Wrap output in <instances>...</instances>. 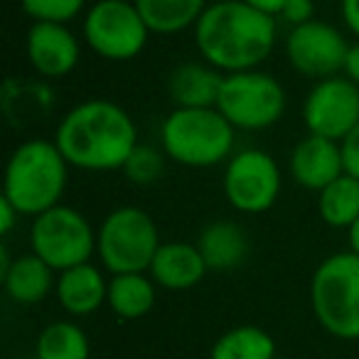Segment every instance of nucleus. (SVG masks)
Here are the masks:
<instances>
[{
    "instance_id": "nucleus-22",
    "label": "nucleus",
    "mask_w": 359,
    "mask_h": 359,
    "mask_svg": "<svg viewBox=\"0 0 359 359\" xmlns=\"http://www.w3.org/2000/svg\"><path fill=\"white\" fill-rule=\"evenodd\" d=\"M318 215L332 229H349L359 219V180L344 172L318 192Z\"/></svg>"
},
{
    "instance_id": "nucleus-32",
    "label": "nucleus",
    "mask_w": 359,
    "mask_h": 359,
    "mask_svg": "<svg viewBox=\"0 0 359 359\" xmlns=\"http://www.w3.org/2000/svg\"><path fill=\"white\" fill-rule=\"evenodd\" d=\"M244 3H249L251 8H256V11L266 13V15H273L278 18V13L283 11L285 0H244Z\"/></svg>"
},
{
    "instance_id": "nucleus-20",
    "label": "nucleus",
    "mask_w": 359,
    "mask_h": 359,
    "mask_svg": "<svg viewBox=\"0 0 359 359\" xmlns=\"http://www.w3.org/2000/svg\"><path fill=\"white\" fill-rule=\"evenodd\" d=\"M158 283L150 273H116L109 280V298L106 305L121 320L145 318L155 308Z\"/></svg>"
},
{
    "instance_id": "nucleus-21",
    "label": "nucleus",
    "mask_w": 359,
    "mask_h": 359,
    "mask_svg": "<svg viewBox=\"0 0 359 359\" xmlns=\"http://www.w3.org/2000/svg\"><path fill=\"white\" fill-rule=\"evenodd\" d=\"M143 15L150 32L175 35L187 27H195L202 13L207 11V0H133Z\"/></svg>"
},
{
    "instance_id": "nucleus-29",
    "label": "nucleus",
    "mask_w": 359,
    "mask_h": 359,
    "mask_svg": "<svg viewBox=\"0 0 359 359\" xmlns=\"http://www.w3.org/2000/svg\"><path fill=\"white\" fill-rule=\"evenodd\" d=\"M20 212L13 207V202L8 197H0V234L8 236L13 229H15L18 219H20Z\"/></svg>"
},
{
    "instance_id": "nucleus-5",
    "label": "nucleus",
    "mask_w": 359,
    "mask_h": 359,
    "mask_svg": "<svg viewBox=\"0 0 359 359\" xmlns=\"http://www.w3.org/2000/svg\"><path fill=\"white\" fill-rule=\"evenodd\" d=\"M310 305L318 325L337 339H359V256L339 251L315 269Z\"/></svg>"
},
{
    "instance_id": "nucleus-30",
    "label": "nucleus",
    "mask_w": 359,
    "mask_h": 359,
    "mask_svg": "<svg viewBox=\"0 0 359 359\" xmlns=\"http://www.w3.org/2000/svg\"><path fill=\"white\" fill-rule=\"evenodd\" d=\"M342 20L347 30L359 40V0H342Z\"/></svg>"
},
{
    "instance_id": "nucleus-16",
    "label": "nucleus",
    "mask_w": 359,
    "mask_h": 359,
    "mask_svg": "<svg viewBox=\"0 0 359 359\" xmlns=\"http://www.w3.org/2000/svg\"><path fill=\"white\" fill-rule=\"evenodd\" d=\"M224 72L207 62H182L168 76V94L175 109H217Z\"/></svg>"
},
{
    "instance_id": "nucleus-8",
    "label": "nucleus",
    "mask_w": 359,
    "mask_h": 359,
    "mask_svg": "<svg viewBox=\"0 0 359 359\" xmlns=\"http://www.w3.org/2000/svg\"><path fill=\"white\" fill-rule=\"evenodd\" d=\"M30 249L60 273L89 264L96 254V231L79 210L57 205L32 217Z\"/></svg>"
},
{
    "instance_id": "nucleus-18",
    "label": "nucleus",
    "mask_w": 359,
    "mask_h": 359,
    "mask_svg": "<svg viewBox=\"0 0 359 359\" xmlns=\"http://www.w3.org/2000/svg\"><path fill=\"white\" fill-rule=\"evenodd\" d=\"M57 271L47 261H42L35 251L20 254L13 259L11 269L0 276L8 298L20 305H37L57 288Z\"/></svg>"
},
{
    "instance_id": "nucleus-27",
    "label": "nucleus",
    "mask_w": 359,
    "mask_h": 359,
    "mask_svg": "<svg viewBox=\"0 0 359 359\" xmlns=\"http://www.w3.org/2000/svg\"><path fill=\"white\" fill-rule=\"evenodd\" d=\"M278 20H283L285 25L300 27L305 22L315 20V0H285L283 11L278 13Z\"/></svg>"
},
{
    "instance_id": "nucleus-10",
    "label": "nucleus",
    "mask_w": 359,
    "mask_h": 359,
    "mask_svg": "<svg viewBox=\"0 0 359 359\" xmlns=\"http://www.w3.org/2000/svg\"><path fill=\"white\" fill-rule=\"evenodd\" d=\"M224 197L241 215H264L278 202L283 177L273 155L261 148H246L226 160L222 177Z\"/></svg>"
},
{
    "instance_id": "nucleus-3",
    "label": "nucleus",
    "mask_w": 359,
    "mask_h": 359,
    "mask_svg": "<svg viewBox=\"0 0 359 359\" xmlns=\"http://www.w3.org/2000/svg\"><path fill=\"white\" fill-rule=\"evenodd\" d=\"M69 168L55 140L30 138L20 143L6 165L3 197L13 202L22 217H37L62 205Z\"/></svg>"
},
{
    "instance_id": "nucleus-24",
    "label": "nucleus",
    "mask_w": 359,
    "mask_h": 359,
    "mask_svg": "<svg viewBox=\"0 0 359 359\" xmlns=\"http://www.w3.org/2000/svg\"><path fill=\"white\" fill-rule=\"evenodd\" d=\"M37 359H89L91 344L86 332L72 320L47 325L35 342Z\"/></svg>"
},
{
    "instance_id": "nucleus-2",
    "label": "nucleus",
    "mask_w": 359,
    "mask_h": 359,
    "mask_svg": "<svg viewBox=\"0 0 359 359\" xmlns=\"http://www.w3.org/2000/svg\"><path fill=\"white\" fill-rule=\"evenodd\" d=\"M276 20L244 0L210 3L195 25L197 52L224 74L259 69L276 47Z\"/></svg>"
},
{
    "instance_id": "nucleus-26",
    "label": "nucleus",
    "mask_w": 359,
    "mask_h": 359,
    "mask_svg": "<svg viewBox=\"0 0 359 359\" xmlns=\"http://www.w3.org/2000/svg\"><path fill=\"white\" fill-rule=\"evenodd\" d=\"M25 15L35 22H69L86 8V0H20Z\"/></svg>"
},
{
    "instance_id": "nucleus-12",
    "label": "nucleus",
    "mask_w": 359,
    "mask_h": 359,
    "mask_svg": "<svg viewBox=\"0 0 359 359\" xmlns=\"http://www.w3.org/2000/svg\"><path fill=\"white\" fill-rule=\"evenodd\" d=\"M347 50L349 45L342 32L318 18L313 22L293 27L285 37V57L290 67L298 74L318 81L337 76V72H342Z\"/></svg>"
},
{
    "instance_id": "nucleus-4",
    "label": "nucleus",
    "mask_w": 359,
    "mask_h": 359,
    "mask_svg": "<svg viewBox=\"0 0 359 359\" xmlns=\"http://www.w3.org/2000/svg\"><path fill=\"white\" fill-rule=\"evenodd\" d=\"M236 128L219 109H172L160 126V145L185 168H215L234 155Z\"/></svg>"
},
{
    "instance_id": "nucleus-17",
    "label": "nucleus",
    "mask_w": 359,
    "mask_h": 359,
    "mask_svg": "<svg viewBox=\"0 0 359 359\" xmlns=\"http://www.w3.org/2000/svg\"><path fill=\"white\" fill-rule=\"evenodd\" d=\"M55 293L65 313L74 315V318H86V315H94L101 305H106L109 280L104 278L99 266L89 261V264L60 271Z\"/></svg>"
},
{
    "instance_id": "nucleus-31",
    "label": "nucleus",
    "mask_w": 359,
    "mask_h": 359,
    "mask_svg": "<svg viewBox=\"0 0 359 359\" xmlns=\"http://www.w3.org/2000/svg\"><path fill=\"white\" fill-rule=\"evenodd\" d=\"M344 76H347L349 81H354V84L359 86V42H354V45H349L347 50V57H344V67H342Z\"/></svg>"
},
{
    "instance_id": "nucleus-23",
    "label": "nucleus",
    "mask_w": 359,
    "mask_h": 359,
    "mask_svg": "<svg viewBox=\"0 0 359 359\" xmlns=\"http://www.w3.org/2000/svg\"><path fill=\"white\" fill-rule=\"evenodd\" d=\"M210 359H276V339L256 325H239L215 339Z\"/></svg>"
},
{
    "instance_id": "nucleus-33",
    "label": "nucleus",
    "mask_w": 359,
    "mask_h": 359,
    "mask_svg": "<svg viewBox=\"0 0 359 359\" xmlns=\"http://www.w3.org/2000/svg\"><path fill=\"white\" fill-rule=\"evenodd\" d=\"M347 239H349V251H354L359 256V219L347 229Z\"/></svg>"
},
{
    "instance_id": "nucleus-11",
    "label": "nucleus",
    "mask_w": 359,
    "mask_h": 359,
    "mask_svg": "<svg viewBox=\"0 0 359 359\" xmlns=\"http://www.w3.org/2000/svg\"><path fill=\"white\" fill-rule=\"evenodd\" d=\"M308 133L342 143L359 123V86L347 76H330L310 89L303 104Z\"/></svg>"
},
{
    "instance_id": "nucleus-9",
    "label": "nucleus",
    "mask_w": 359,
    "mask_h": 359,
    "mask_svg": "<svg viewBox=\"0 0 359 359\" xmlns=\"http://www.w3.org/2000/svg\"><path fill=\"white\" fill-rule=\"evenodd\" d=\"M81 35L94 55L128 62L145 50L150 27L130 0H96L84 15Z\"/></svg>"
},
{
    "instance_id": "nucleus-13",
    "label": "nucleus",
    "mask_w": 359,
    "mask_h": 359,
    "mask_svg": "<svg viewBox=\"0 0 359 359\" xmlns=\"http://www.w3.org/2000/svg\"><path fill=\"white\" fill-rule=\"evenodd\" d=\"M25 52L30 67L45 79H62L76 69L81 45L65 22H32Z\"/></svg>"
},
{
    "instance_id": "nucleus-6",
    "label": "nucleus",
    "mask_w": 359,
    "mask_h": 359,
    "mask_svg": "<svg viewBox=\"0 0 359 359\" xmlns=\"http://www.w3.org/2000/svg\"><path fill=\"white\" fill-rule=\"evenodd\" d=\"M160 244L158 224L140 207L109 212L96 231V254L111 276L148 273Z\"/></svg>"
},
{
    "instance_id": "nucleus-19",
    "label": "nucleus",
    "mask_w": 359,
    "mask_h": 359,
    "mask_svg": "<svg viewBox=\"0 0 359 359\" xmlns=\"http://www.w3.org/2000/svg\"><path fill=\"white\" fill-rule=\"evenodd\" d=\"M197 249L205 256L207 269L224 273V271H234L236 266L244 264L246 254H249V239L236 222L217 219L200 231Z\"/></svg>"
},
{
    "instance_id": "nucleus-1",
    "label": "nucleus",
    "mask_w": 359,
    "mask_h": 359,
    "mask_svg": "<svg viewBox=\"0 0 359 359\" xmlns=\"http://www.w3.org/2000/svg\"><path fill=\"white\" fill-rule=\"evenodd\" d=\"M55 143L72 168L86 172L123 170L138 145V128L130 114L109 99H86L62 116Z\"/></svg>"
},
{
    "instance_id": "nucleus-25",
    "label": "nucleus",
    "mask_w": 359,
    "mask_h": 359,
    "mask_svg": "<svg viewBox=\"0 0 359 359\" xmlns=\"http://www.w3.org/2000/svg\"><path fill=\"white\" fill-rule=\"evenodd\" d=\"M165 158L168 155L163 150L153 148V145L138 143L133 153L128 155L123 165V175L133 182V185H153L163 177L165 172Z\"/></svg>"
},
{
    "instance_id": "nucleus-14",
    "label": "nucleus",
    "mask_w": 359,
    "mask_h": 359,
    "mask_svg": "<svg viewBox=\"0 0 359 359\" xmlns=\"http://www.w3.org/2000/svg\"><path fill=\"white\" fill-rule=\"evenodd\" d=\"M290 175L300 187L320 192L344 175L342 145L337 140L308 133L290 153Z\"/></svg>"
},
{
    "instance_id": "nucleus-15",
    "label": "nucleus",
    "mask_w": 359,
    "mask_h": 359,
    "mask_svg": "<svg viewBox=\"0 0 359 359\" xmlns=\"http://www.w3.org/2000/svg\"><path fill=\"white\" fill-rule=\"evenodd\" d=\"M207 261L197 244L190 241H163L150 264L148 273L165 290H190L207 276Z\"/></svg>"
},
{
    "instance_id": "nucleus-28",
    "label": "nucleus",
    "mask_w": 359,
    "mask_h": 359,
    "mask_svg": "<svg viewBox=\"0 0 359 359\" xmlns=\"http://www.w3.org/2000/svg\"><path fill=\"white\" fill-rule=\"evenodd\" d=\"M342 158H344V172L354 175L359 180V123L347 138L342 140Z\"/></svg>"
},
{
    "instance_id": "nucleus-7",
    "label": "nucleus",
    "mask_w": 359,
    "mask_h": 359,
    "mask_svg": "<svg viewBox=\"0 0 359 359\" xmlns=\"http://www.w3.org/2000/svg\"><path fill=\"white\" fill-rule=\"evenodd\" d=\"M285 89L276 76L261 69L224 74L217 109L236 130H264L285 114Z\"/></svg>"
}]
</instances>
